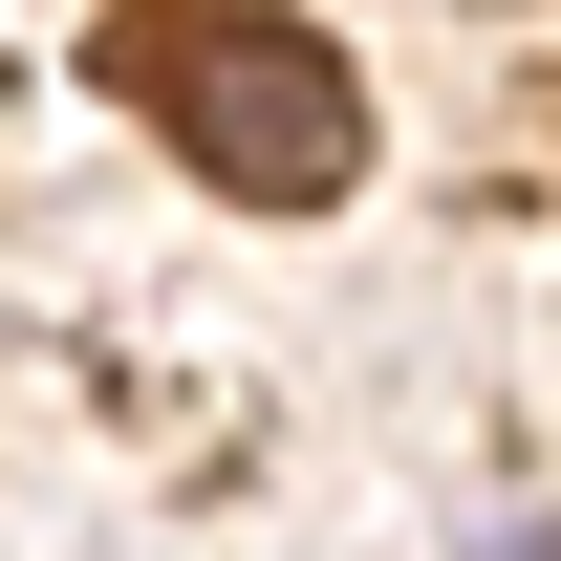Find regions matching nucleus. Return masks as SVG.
I'll list each match as a JSON object with an SVG mask.
<instances>
[{
	"mask_svg": "<svg viewBox=\"0 0 561 561\" xmlns=\"http://www.w3.org/2000/svg\"><path fill=\"white\" fill-rule=\"evenodd\" d=\"M151 108L216 195H346L367 173V87L302 44V22H173L151 44Z\"/></svg>",
	"mask_w": 561,
	"mask_h": 561,
	"instance_id": "1",
	"label": "nucleus"
}]
</instances>
